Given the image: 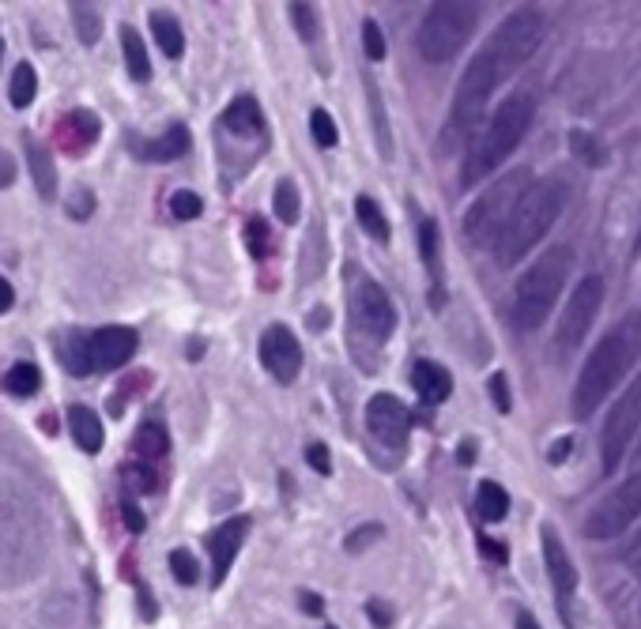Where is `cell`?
Returning <instances> with one entry per match:
<instances>
[{
    "instance_id": "obj_1",
    "label": "cell",
    "mask_w": 641,
    "mask_h": 629,
    "mask_svg": "<svg viewBox=\"0 0 641 629\" xmlns=\"http://www.w3.org/2000/svg\"><path fill=\"white\" fill-rule=\"evenodd\" d=\"M46 517L19 486L0 483V584H23L46 562Z\"/></svg>"
},
{
    "instance_id": "obj_2",
    "label": "cell",
    "mask_w": 641,
    "mask_h": 629,
    "mask_svg": "<svg viewBox=\"0 0 641 629\" xmlns=\"http://www.w3.org/2000/svg\"><path fill=\"white\" fill-rule=\"evenodd\" d=\"M641 355V313H630L623 321L608 328L596 339L592 355L585 358V366L577 373L574 385V415L589 419L596 407L608 400L615 385L626 377V370L638 362Z\"/></svg>"
},
{
    "instance_id": "obj_3",
    "label": "cell",
    "mask_w": 641,
    "mask_h": 629,
    "mask_svg": "<svg viewBox=\"0 0 641 629\" xmlns=\"http://www.w3.org/2000/svg\"><path fill=\"white\" fill-rule=\"evenodd\" d=\"M570 200V185L562 178H543L532 181L525 189V196L517 200V208L510 211V219L502 226V234L494 238V260L502 268H513L521 257H528L536 245L543 242V234L555 226V219L562 215Z\"/></svg>"
},
{
    "instance_id": "obj_4",
    "label": "cell",
    "mask_w": 641,
    "mask_h": 629,
    "mask_svg": "<svg viewBox=\"0 0 641 629\" xmlns=\"http://www.w3.org/2000/svg\"><path fill=\"white\" fill-rule=\"evenodd\" d=\"M532 95L525 91H517V95L502 98V106L491 113V121H487V129L479 132L472 147H468V155L461 162V185H479V181H487L502 166V162L510 159L517 144L525 140V132L532 129Z\"/></svg>"
},
{
    "instance_id": "obj_5",
    "label": "cell",
    "mask_w": 641,
    "mask_h": 629,
    "mask_svg": "<svg viewBox=\"0 0 641 629\" xmlns=\"http://www.w3.org/2000/svg\"><path fill=\"white\" fill-rule=\"evenodd\" d=\"M570 268H574V249L555 245V249H547V253L517 279V291H513V324H517L521 332H532V328H540V324L551 317V309H555L562 287H566V279H570Z\"/></svg>"
},
{
    "instance_id": "obj_6",
    "label": "cell",
    "mask_w": 641,
    "mask_h": 629,
    "mask_svg": "<svg viewBox=\"0 0 641 629\" xmlns=\"http://www.w3.org/2000/svg\"><path fill=\"white\" fill-rule=\"evenodd\" d=\"M506 80V72L502 65L491 57V49L483 46L472 57V65L464 68L461 83H457V95H453V110H449V125H445V136L449 140H464L468 132L479 125V117L487 110V102H491L494 87Z\"/></svg>"
},
{
    "instance_id": "obj_7",
    "label": "cell",
    "mask_w": 641,
    "mask_h": 629,
    "mask_svg": "<svg viewBox=\"0 0 641 629\" xmlns=\"http://www.w3.org/2000/svg\"><path fill=\"white\" fill-rule=\"evenodd\" d=\"M476 19H479L476 4H434L427 19L419 23V34H415L419 57L430 61V65H449L464 49V42L472 38Z\"/></svg>"
},
{
    "instance_id": "obj_8",
    "label": "cell",
    "mask_w": 641,
    "mask_h": 629,
    "mask_svg": "<svg viewBox=\"0 0 641 629\" xmlns=\"http://www.w3.org/2000/svg\"><path fill=\"white\" fill-rule=\"evenodd\" d=\"M528 185H532V170H513V174H506L498 185H491V189L468 208V215H464V238L472 245H479V249H491L494 238L502 234L506 219H510V211L517 208V200L525 196Z\"/></svg>"
},
{
    "instance_id": "obj_9",
    "label": "cell",
    "mask_w": 641,
    "mask_h": 629,
    "mask_svg": "<svg viewBox=\"0 0 641 629\" xmlns=\"http://www.w3.org/2000/svg\"><path fill=\"white\" fill-rule=\"evenodd\" d=\"M540 42H543V16L532 12V8H517L513 16H506L494 27V34L487 38V49H491L494 61L502 65V72L513 76L540 49Z\"/></svg>"
},
{
    "instance_id": "obj_10",
    "label": "cell",
    "mask_w": 641,
    "mask_h": 629,
    "mask_svg": "<svg viewBox=\"0 0 641 629\" xmlns=\"http://www.w3.org/2000/svg\"><path fill=\"white\" fill-rule=\"evenodd\" d=\"M641 430V373L626 385V392L615 400V407L604 419V430H600V460H604V471H619V464L626 460V452L634 445V437Z\"/></svg>"
},
{
    "instance_id": "obj_11",
    "label": "cell",
    "mask_w": 641,
    "mask_h": 629,
    "mask_svg": "<svg viewBox=\"0 0 641 629\" xmlns=\"http://www.w3.org/2000/svg\"><path fill=\"white\" fill-rule=\"evenodd\" d=\"M638 517H641V468H634L630 479H623L615 490H608L604 498L596 501V509L585 517V535L604 543V539L623 535Z\"/></svg>"
},
{
    "instance_id": "obj_12",
    "label": "cell",
    "mask_w": 641,
    "mask_h": 629,
    "mask_svg": "<svg viewBox=\"0 0 641 629\" xmlns=\"http://www.w3.org/2000/svg\"><path fill=\"white\" fill-rule=\"evenodd\" d=\"M600 306H604V279L600 275H585L574 287V294L566 298V306H562L559 328H555L559 355H570V351H577L585 343V336H589L596 317H600Z\"/></svg>"
},
{
    "instance_id": "obj_13",
    "label": "cell",
    "mask_w": 641,
    "mask_h": 629,
    "mask_svg": "<svg viewBox=\"0 0 641 629\" xmlns=\"http://www.w3.org/2000/svg\"><path fill=\"white\" fill-rule=\"evenodd\" d=\"M215 140H219V151H227L231 144H253L257 151L268 147V132H264V113L257 106V98L253 95H238L227 106V110L219 113V121H215ZM246 155L257 162V155L246 147Z\"/></svg>"
},
{
    "instance_id": "obj_14",
    "label": "cell",
    "mask_w": 641,
    "mask_h": 629,
    "mask_svg": "<svg viewBox=\"0 0 641 629\" xmlns=\"http://www.w3.org/2000/svg\"><path fill=\"white\" fill-rule=\"evenodd\" d=\"M351 317H355V324H359L366 336L378 339V343H385V339L393 336V328H396L393 298H389V294H385V287H381V283H374L370 275H366V279H359V283L351 287Z\"/></svg>"
},
{
    "instance_id": "obj_15",
    "label": "cell",
    "mask_w": 641,
    "mask_h": 629,
    "mask_svg": "<svg viewBox=\"0 0 641 629\" xmlns=\"http://www.w3.org/2000/svg\"><path fill=\"white\" fill-rule=\"evenodd\" d=\"M543 565H547V577H551V588H555V603H559V614L574 626V596H577V569L570 562V554L562 547V539L555 535V528L543 524Z\"/></svg>"
},
{
    "instance_id": "obj_16",
    "label": "cell",
    "mask_w": 641,
    "mask_h": 629,
    "mask_svg": "<svg viewBox=\"0 0 641 629\" xmlns=\"http://www.w3.org/2000/svg\"><path fill=\"white\" fill-rule=\"evenodd\" d=\"M136 347H140L136 328H125V324L95 328V332H87V366H91V373L117 370L136 355Z\"/></svg>"
},
{
    "instance_id": "obj_17",
    "label": "cell",
    "mask_w": 641,
    "mask_h": 629,
    "mask_svg": "<svg viewBox=\"0 0 641 629\" xmlns=\"http://www.w3.org/2000/svg\"><path fill=\"white\" fill-rule=\"evenodd\" d=\"M261 366L280 385H291L302 370V343L287 324H268L261 336Z\"/></svg>"
},
{
    "instance_id": "obj_18",
    "label": "cell",
    "mask_w": 641,
    "mask_h": 629,
    "mask_svg": "<svg viewBox=\"0 0 641 629\" xmlns=\"http://www.w3.org/2000/svg\"><path fill=\"white\" fill-rule=\"evenodd\" d=\"M366 430L374 434V441L389 445V449H404L411 434V411L393 392H378L370 404H366Z\"/></svg>"
},
{
    "instance_id": "obj_19",
    "label": "cell",
    "mask_w": 641,
    "mask_h": 629,
    "mask_svg": "<svg viewBox=\"0 0 641 629\" xmlns=\"http://www.w3.org/2000/svg\"><path fill=\"white\" fill-rule=\"evenodd\" d=\"M249 535V517H231L223 520V524H215V532L208 535V554H212V588L227 581V573H231L234 558H238V550L246 543Z\"/></svg>"
},
{
    "instance_id": "obj_20",
    "label": "cell",
    "mask_w": 641,
    "mask_h": 629,
    "mask_svg": "<svg viewBox=\"0 0 641 629\" xmlns=\"http://www.w3.org/2000/svg\"><path fill=\"white\" fill-rule=\"evenodd\" d=\"M53 136H57V147H61L65 155L80 159V155H87V151L95 147V140H99V117L91 110H72L57 121V132H53Z\"/></svg>"
},
{
    "instance_id": "obj_21",
    "label": "cell",
    "mask_w": 641,
    "mask_h": 629,
    "mask_svg": "<svg viewBox=\"0 0 641 629\" xmlns=\"http://www.w3.org/2000/svg\"><path fill=\"white\" fill-rule=\"evenodd\" d=\"M129 144L144 162H178V159H185V151H189V144H193V136H189V129L178 121V125H170V129H166L163 136H155V140L129 136Z\"/></svg>"
},
{
    "instance_id": "obj_22",
    "label": "cell",
    "mask_w": 641,
    "mask_h": 629,
    "mask_svg": "<svg viewBox=\"0 0 641 629\" xmlns=\"http://www.w3.org/2000/svg\"><path fill=\"white\" fill-rule=\"evenodd\" d=\"M411 388L419 392L423 404H445L449 392H453V373L445 370L442 362L419 358V362L411 366Z\"/></svg>"
},
{
    "instance_id": "obj_23",
    "label": "cell",
    "mask_w": 641,
    "mask_h": 629,
    "mask_svg": "<svg viewBox=\"0 0 641 629\" xmlns=\"http://www.w3.org/2000/svg\"><path fill=\"white\" fill-rule=\"evenodd\" d=\"M419 257H423L430 275V302L442 306V238H438V223L430 215L419 219Z\"/></svg>"
},
{
    "instance_id": "obj_24",
    "label": "cell",
    "mask_w": 641,
    "mask_h": 629,
    "mask_svg": "<svg viewBox=\"0 0 641 629\" xmlns=\"http://www.w3.org/2000/svg\"><path fill=\"white\" fill-rule=\"evenodd\" d=\"M23 151H27V166H31V181L42 200H53L57 196V166H53L50 151L34 140L31 132L23 136Z\"/></svg>"
},
{
    "instance_id": "obj_25",
    "label": "cell",
    "mask_w": 641,
    "mask_h": 629,
    "mask_svg": "<svg viewBox=\"0 0 641 629\" xmlns=\"http://www.w3.org/2000/svg\"><path fill=\"white\" fill-rule=\"evenodd\" d=\"M362 87H366V106H370V121H374V140H378L381 159L389 162L393 159V132H389V113H385L378 80H374V72H370V68L362 72Z\"/></svg>"
},
{
    "instance_id": "obj_26",
    "label": "cell",
    "mask_w": 641,
    "mask_h": 629,
    "mask_svg": "<svg viewBox=\"0 0 641 629\" xmlns=\"http://www.w3.org/2000/svg\"><path fill=\"white\" fill-rule=\"evenodd\" d=\"M68 430H72V437H76V445H80L83 452H102V445H106V434H102V422L99 415L91 411V407H68Z\"/></svg>"
},
{
    "instance_id": "obj_27",
    "label": "cell",
    "mask_w": 641,
    "mask_h": 629,
    "mask_svg": "<svg viewBox=\"0 0 641 629\" xmlns=\"http://www.w3.org/2000/svg\"><path fill=\"white\" fill-rule=\"evenodd\" d=\"M132 449H136V456H140V460H148V464H155L159 456H166V449H170L166 422L159 419V415H148V419L140 422L136 437H132Z\"/></svg>"
},
{
    "instance_id": "obj_28",
    "label": "cell",
    "mask_w": 641,
    "mask_h": 629,
    "mask_svg": "<svg viewBox=\"0 0 641 629\" xmlns=\"http://www.w3.org/2000/svg\"><path fill=\"white\" fill-rule=\"evenodd\" d=\"M57 358L72 377H87L91 366H87V332L83 328H68L57 336Z\"/></svg>"
},
{
    "instance_id": "obj_29",
    "label": "cell",
    "mask_w": 641,
    "mask_h": 629,
    "mask_svg": "<svg viewBox=\"0 0 641 629\" xmlns=\"http://www.w3.org/2000/svg\"><path fill=\"white\" fill-rule=\"evenodd\" d=\"M329 260V245H325V226L313 223L310 226V242H302V260H298V275H302V287L317 283V275Z\"/></svg>"
},
{
    "instance_id": "obj_30",
    "label": "cell",
    "mask_w": 641,
    "mask_h": 629,
    "mask_svg": "<svg viewBox=\"0 0 641 629\" xmlns=\"http://www.w3.org/2000/svg\"><path fill=\"white\" fill-rule=\"evenodd\" d=\"M121 57H125V68L136 83L151 80V61H148V46L136 27H121Z\"/></svg>"
},
{
    "instance_id": "obj_31",
    "label": "cell",
    "mask_w": 641,
    "mask_h": 629,
    "mask_svg": "<svg viewBox=\"0 0 641 629\" xmlns=\"http://www.w3.org/2000/svg\"><path fill=\"white\" fill-rule=\"evenodd\" d=\"M151 34H155V46L163 49L170 61H178L181 49H185V34H181V23L170 12H151Z\"/></svg>"
},
{
    "instance_id": "obj_32",
    "label": "cell",
    "mask_w": 641,
    "mask_h": 629,
    "mask_svg": "<svg viewBox=\"0 0 641 629\" xmlns=\"http://www.w3.org/2000/svg\"><path fill=\"white\" fill-rule=\"evenodd\" d=\"M506 513H510V494L502 490L498 483H479L476 490V517L483 520V524H498V520H506Z\"/></svg>"
},
{
    "instance_id": "obj_33",
    "label": "cell",
    "mask_w": 641,
    "mask_h": 629,
    "mask_svg": "<svg viewBox=\"0 0 641 629\" xmlns=\"http://www.w3.org/2000/svg\"><path fill=\"white\" fill-rule=\"evenodd\" d=\"M355 215H359V226L374 238V242H389V219H385V211L378 208V200L374 196H359L355 200Z\"/></svg>"
},
{
    "instance_id": "obj_34",
    "label": "cell",
    "mask_w": 641,
    "mask_h": 629,
    "mask_svg": "<svg viewBox=\"0 0 641 629\" xmlns=\"http://www.w3.org/2000/svg\"><path fill=\"white\" fill-rule=\"evenodd\" d=\"M4 388H8L12 396H19V400H27V396H34V392L42 388V373H38L34 362H16L12 370L4 373Z\"/></svg>"
},
{
    "instance_id": "obj_35",
    "label": "cell",
    "mask_w": 641,
    "mask_h": 629,
    "mask_svg": "<svg viewBox=\"0 0 641 629\" xmlns=\"http://www.w3.org/2000/svg\"><path fill=\"white\" fill-rule=\"evenodd\" d=\"M72 8V27H76V34H80L83 46H95L102 34V16L95 4H83V0H76V4H68Z\"/></svg>"
},
{
    "instance_id": "obj_36",
    "label": "cell",
    "mask_w": 641,
    "mask_h": 629,
    "mask_svg": "<svg viewBox=\"0 0 641 629\" xmlns=\"http://www.w3.org/2000/svg\"><path fill=\"white\" fill-rule=\"evenodd\" d=\"M34 95H38V76H34V68L23 61V65H16V72H12L8 98H12V106H16V110H27V106L34 102Z\"/></svg>"
},
{
    "instance_id": "obj_37",
    "label": "cell",
    "mask_w": 641,
    "mask_h": 629,
    "mask_svg": "<svg viewBox=\"0 0 641 629\" xmlns=\"http://www.w3.org/2000/svg\"><path fill=\"white\" fill-rule=\"evenodd\" d=\"M272 204H276V219L280 223H298V211H302V196H298V185L291 178H283L272 193Z\"/></svg>"
},
{
    "instance_id": "obj_38",
    "label": "cell",
    "mask_w": 641,
    "mask_h": 629,
    "mask_svg": "<svg viewBox=\"0 0 641 629\" xmlns=\"http://www.w3.org/2000/svg\"><path fill=\"white\" fill-rule=\"evenodd\" d=\"M570 147H574L577 159L589 162V166H604V162H608V147L600 144L596 136H589L585 129H574V132H570Z\"/></svg>"
},
{
    "instance_id": "obj_39",
    "label": "cell",
    "mask_w": 641,
    "mask_h": 629,
    "mask_svg": "<svg viewBox=\"0 0 641 629\" xmlns=\"http://www.w3.org/2000/svg\"><path fill=\"white\" fill-rule=\"evenodd\" d=\"M291 8V23H295V31L302 42H317L321 38V16H317V8L313 4H287Z\"/></svg>"
},
{
    "instance_id": "obj_40",
    "label": "cell",
    "mask_w": 641,
    "mask_h": 629,
    "mask_svg": "<svg viewBox=\"0 0 641 629\" xmlns=\"http://www.w3.org/2000/svg\"><path fill=\"white\" fill-rule=\"evenodd\" d=\"M121 479H125V490H140V494H155V486H159L155 468H151L148 460H132V464H125V468H121Z\"/></svg>"
},
{
    "instance_id": "obj_41",
    "label": "cell",
    "mask_w": 641,
    "mask_h": 629,
    "mask_svg": "<svg viewBox=\"0 0 641 629\" xmlns=\"http://www.w3.org/2000/svg\"><path fill=\"white\" fill-rule=\"evenodd\" d=\"M246 249L253 253V257H268V253L276 249L272 230H268V223H264L261 215H249L246 219Z\"/></svg>"
},
{
    "instance_id": "obj_42",
    "label": "cell",
    "mask_w": 641,
    "mask_h": 629,
    "mask_svg": "<svg viewBox=\"0 0 641 629\" xmlns=\"http://www.w3.org/2000/svg\"><path fill=\"white\" fill-rule=\"evenodd\" d=\"M170 573H174V581L185 584V588L200 581V565L189 550H170Z\"/></svg>"
},
{
    "instance_id": "obj_43",
    "label": "cell",
    "mask_w": 641,
    "mask_h": 629,
    "mask_svg": "<svg viewBox=\"0 0 641 629\" xmlns=\"http://www.w3.org/2000/svg\"><path fill=\"white\" fill-rule=\"evenodd\" d=\"M310 132L313 140H317V147H336V140H340V132H336V121H332L329 110H317L310 113Z\"/></svg>"
},
{
    "instance_id": "obj_44",
    "label": "cell",
    "mask_w": 641,
    "mask_h": 629,
    "mask_svg": "<svg viewBox=\"0 0 641 629\" xmlns=\"http://www.w3.org/2000/svg\"><path fill=\"white\" fill-rule=\"evenodd\" d=\"M200 211H204V200H200L197 193L178 189V193L170 196V215H174V219H181V223H185V219H197Z\"/></svg>"
},
{
    "instance_id": "obj_45",
    "label": "cell",
    "mask_w": 641,
    "mask_h": 629,
    "mask_svg": "<svg viewBox=\"0 0 641 629\" xmlns=\"http://www.w3.org/2000/svg\"><path fill=\"white\" fill-rule=\"evenodd\" d=\"M381 535H385V528H381V524H362V528H355V532L344 539V550H347V554H362L366 547H374Z\"/></svg>"
},
{
    "instance_id": "obj_46",
    "label": "cell",
    "mask_w": 641,
    "mask_h": 629,
    "mask_svg": "<svg viewBox=\"0 0 641 629\" xmlns=\"http://www.w3.org/2000/svg\"><path fill=\"white\" fill-rule=\"evenodd\" d=\"M362 49H366L370 61H381V57H385V38H381V27L374 19L362 23Z\"/></svg>"
},
{
    "instance_id": "obj_47",
    "label": "cell",
    "mask_w": 641,
    "mask_h": 629,
    "mask_svg": "<svg viewBox=\"0 0 641 629\" xmlns=\"http://www.w3.org/2000/svg\"><path fill=\"white\" fill-rule=\"evenodd\" d=\"M306 464H310L317 475H332V456H329V445H321V441H313L310 449H306Z\"/></svg>"
},
{
    "instance_id": "obj_48",
    "label": "cell",
    "mask_w": 641,
    "mask_h": 629,
    "mask_svg": "<svg viewBox=\"0 0 641 629\" xmlns=\"http://www.w3.org/2000/svg\"><path fill=\"white\" fill-rule=\"evenodd\" d=\"M487 385H491L494 407H498V411L506 415V411H510V407H513V400H510V381H506V373H494V377H491V381H487Z\"/></svg>"
},
{
    "instance_id": "obj_49",
    "label": "cell",
    "mask_w": 641,
    "mask_h": 629,
    "mask_svg": "<svg viewBox=\"0 0 641 629\" xmlns=\"http://www.w3.org/2000/svg\"><path fill=\"white\" fill-rule=\"evenodd\" d=\"M68 211H72V219H87V215H91V211H95V196H91V189H76V193H72V200H68Z\"/></svg>"
},
{
    "instance_id": "obj_50",
    "label": "cell",
    "mask_w": 641,
    "mask_h": 629,
    "mask_svg": "<svg viewBox=\"0 0 641 629\" xmlns=\"http://www.w3.org/2000/svg\"><path fill=\"white\" fill-rule=\"evenodd\" d=\"M121 520H125L129 532H144V513H140V505L132 501V494H121Z\"/></svg>"
},
{
    "instance_id": "obj_51",
    "label": "cell",
    "mask_w": 641,
    "mask_h": 629,
    "mask_svg": "<svg viewBox=\"0 0 641 629\" xmlns=\"http://www.w3.org/2000/svg\"><path fill=\"white\" fill-rule=\"evenodd\" d=\"M366 614H370V622H374L378 629L393 626V607H389L385 599H370V603H366Z\"/></svg>"
},
{
    "instance_id": "obj_52",
    "label": "cell",
    "mask_w": 641,
    "mask_h": 629,
    "mask_svg": "<svg viewBox=\"0 0 641 629\" xmlns=\"http://www.w3.org/2000/svg\"><path fill=\"white\" fill-rule=\"evenodd\" d=\"M298 603H302V611L313 614V618H317V614H325V599L317 596V592H302V596H298Z\"/></svg>"
},
{
    "instance_id": "obj_53",
    "label": "cell",
    "mask_w": 641,
    "mask_h": 629,
    "mask_svg": "<svg viewBox=\"0 0 641 629\" xmlns=\"http://www.w3.org/2000/svg\"><path fill=\"white\" fill-rule=\"evenodd\" d=\"M12 181H16V162L0 151V189H8Z\"/></svg>"
},
{
    "instance_id": "obj_54",
    "label": "cell",
    "mask_w": 641,
    "mask_h": 629,
    "mask_svg": "<svg viewBox=\"0 0 641 629\" xmlns=\"http://www.w3.org/2000/svg\"><path fill=\"white\" fill-rule=\"evenodd\" d=\"M626 565L634 569V577L641 581V532H638V539L630 543V550H626Z\"/></svg>"
},
{
    "instance_id": "obj_55",
    "label": "cell",
    "mask_w": 641,
    "mask_h": 629,
    "mask_svg": "<svg viewBox=\"0 0 641 629\" xmlns=\"http://www.w3.org/2000/svg\"><path fill=\"white\" fill-rule=\"evenodd\" d=\"M12 306H16V291H12V283L0 275V313H8Z\"/></svg>"
},
{
    "instance_id": "obj_56",
    "label": "cell",
    "mask_w": 641,
    "mask_h": 629,
    "mask_svg": "<svg viewBox=\"0 0 641 629\" xmlns=\"http://www.w3.org/2000/svg\"><path fill=\"white\" fill-rule=\"evenodd\" d=\"M479 547H483V554H487L491 562H506V547H502V543H491V539H483Z\"/></svg>"
},
{
    "instance_id": "obj_57",
    "label": "cell",
    "mask_w": 641,
    "mask_h": 629,
    "mask_svg": "<svg viewBox=\"0 0 641 629\" xmlns=\"http://www.w3.org/2000/svg\"><path fill=\"white\" fill-rule=\"evenodd\" d=\"M140 607H144V622H151V618H155V614H159V607H155V603H151V596H148V588H144V584H140Z\"/></svg>"
},
{
    "instance_id": "obj_58",
    "label": "cell",
    "mask_w": 641,
    "mask_h": 629,
    "mask_svg": "<svg viewBox=\"0 0 641 629\" xmlns=\"http://www.w3.org/2000/svg\"><path fill=\"white\" fill-rule=\"evenodd\" d=\"M517 629H540V622L532 618V611H521L517 614Z\"/></svg>"
},
{
    "instance_id": "obj_59",
    "label": "cell",
    "mask_w": 641,
    "mask_h": 629,
    "mask_svg": "<svg viewBox=\"0 0 641 629\" xmlns=\"http://www.w3.org/2000/svg\"><path fill=\"white\" fill-rule=\"evenodd\" d=\"M566 452H570V437H566V441H559V445L551 449V464H562V456H566Z\"/></svg>"
},
{
    "instance_id": "obj_60",
    "label": "cell",
    "mask_w": 641,
    "mask_h": 629,
    "mask_svg": "<svg viewBox=\"0 0 641 629\" xmlns=\"http://www.w3.org/2000/svg\"><path fill=\"white\" fill-rule=\"evenodd\" d=\"M457 456H461V464H472V456H476V445H472V441H464Z\"/></svg>"
},
{
    "instance_id": "obj_61",
    "label": "cell",
    "mask_w": 641,
    "mask_h": 629,
    "mask_svg": "<svg viewBox=\"0 0 641 629\" xmlns=\"http://www.w3.org/2000/svg\"><path fill=\"white\" fill-rule=\"evenodd\" d=\"M325 321H329V313H325V306H317V313H313V328H325Z\"/></svg>"
},
{
    "instance_id": "obj_62",
    "label": "cell",
    "mask_w": 641,
    "mask_h": 629,
    "mask_svg": "<svg viewBox=\"0 0 641 629\" xmlns=\"http://www.w3.org/2000/svg\"><path fill=\"white\" fill-rule=\"evenodd\" d=\"M189 355H193V358L204 355V339H193V347H189Z\"/></svg>"
},
{
    "instance_id": "obj_63",
    "label": "cell",
    "mask_w": 641,
    "mask_h": 629,
    "mask_svg": "<svg viewBox=\"0 0 641 629\" xmlns=\"http://www.w3.org/2000/svg\"><path fill=\"white\" fill-rule=\"evenodd\" d=\"M0 61H4V38H0Z\"/></svg>"
},
{
    "instance_id": "obj_64",
    "label": "cell",
    "mask_w": 641,
    "mask_h": 629,
    "mask_svg": "<svg viewBox=\"0 0 641 629\" xmlns=\"http://www.w3.org/2000/svg\"><path fill=\"white\" fill-rule=\"evenodd\" d=\"M329 629H336V626H329Z\"/></svg>"
}]
</instances>
